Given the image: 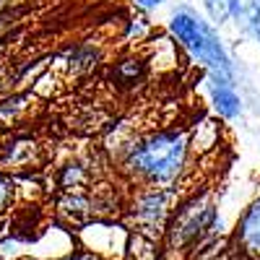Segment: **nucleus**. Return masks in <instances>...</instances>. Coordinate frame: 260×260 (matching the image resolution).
Returning a JSON list of instances; mask_svg holds the SVG:
<instances>
[{
    "label": "nucleus",
    "mask_w": 260,
    "mask_h": 260,
    "mask_svg": "<svg viewBox=\"0 0 260 260\" xmlns=\"http://www.w3.org/2000/svg\"><path fill=\"white\" fill-rule=\"evenodd\" d=\"M37 151H39V146L31 138L8 141L3 148H0V169H29L37 161L34 159Z\"/></svg>",
    "instance_id": "obj_7"
},
{
    "label": "nucleus",
    "mask_w": 260,
    "mask_h": 260,
    "mask_svg": "<svg viewBox=\"0 0 260 260\" xmlns=\"http://www.w3.org/2000/svg\"><path fill=\"white\" fill-rule=\"evenodd\" d=\"M138 6H143V8H156V6H161L164 0H136Z\"/></svg>",
    "instance_id": "obj_15"
},
{
    "label": "nucleus",
    "mask_w": 260,
    "mask_h": 260,
    "mask_svg": "<svg viewBox=\"0 0 260 260\" xmlns=\"http://www.w3.org/2000/svg\"><path fill=\"white\" fill-rule=\"evenodd\" d=\"M26 260H37V257H26Z\"/></svg>",
    "instance_id": "obj_16"
},
{
    "label": "nucleus",
    "mask_w": 260,
    "mask_h": 260,
    "mask_svg": "<svg viewBox=\"0 0 260 260\" xmlns=\"http://www.w3.org/2000/svg\"><path fill=\"white\" fill-rule=\"evenodd\" d=\"M57 260H102V257L81 247V250H68V252H65L62 257H57Z\"/></svg>",
    "instance_id": "obj_14"
},
{
    "label": "nucleus",
    "mask_w": 260,
    "mask_h": 260,
    "mask_svg": "<svg viewBox=\"0 0 260 260\" xmlns=\"http://www.w3.org/2000/svg\"><path fill=\"white\" fill-rule=\"evenodd\" d=\"M187 136L185 130H159L125 151L122 167L130 177L151 187H167L177 182L187 161Z\"/></svg>",
    "instance_id": "obj_1"
},
{
    "label": "nucleus",
    "mask_w": 260,
    "mask_h": 260,
    "mask_svg": "<svg viewBox=\"0 0 260 260\" xmlns=\"http://www.w3.org/2000/svg\"><path fill=\"white\" fill-rule=\"evenodd\" d=\"M13 198H16V182L0 172V216L13 206Z\"/></svg>",
    "instance_id": "obj_11"
},
{
    "label": "nucleus",
    "mask_w": 260,
    "mask_h": 260,
    "mask_svg": "<svg viewBox=\"0 0 260 260\" xmlns=\"http://www.w3.org/2000/svg\"><path fill=\"white\" fill-rule=\"evenodd\" d=\"M78 240L83 250L99 255L102 260H122L127 250V240H130V229L110 219H94L86 226H81Z\"/></svg>",
    "instance_id": "obj_5"
},
{
    "label": "nucleus",
    "mask_w": 260,
    "mask_h": 260,
    "mask_svg": "<svg viewBox=\"0 0 260 260\" xmlns=\"http://www.w3.org/2000/svg\"><path fill=\"white\" fill-rule=\"evenodd\" d=\"M164 234L169 250H187L219 234V208L211 201V192L203 190L201 195L195 192L182 201L180 208L172 213Z\"/></svg>",
    "instance_id": "obj_2"
},
{
    "label": "nucleus",
    "mask_w": 260,
    "mask_h": 260,
    "mask_svg": "<svg viewBox=\"0 0 260 260\" xmlns=\"http://www.w3.org/2000/svg\"><path fill=\"white\" fill-rule=\"evenodd\" d=\"M172 213V192L167 187H151L138 192V198L130 203V221L136 224L138 234L151 240H159L169 224Z\"/></svg>",
    "instance_id": "obj_4"
},
{
    "label": "nucleus",
    "mask_w": 260,
    "mask_h": 260,
    "mask_svg": "<svg viewBox=\"0 0 260 260\" xmlns=\"http://www.w3.org/2000/svg\"><path fill=\"white\" fill-rule=\"evenodd\" d=\"M86 180H89V172H86V167L83 164H78V161H71V164H65L62 169H60V175H57V185L62 187V190H78Z\"/></svg>",
    "instance_id": "obj_10"
},
{
    "label": "nucleus",
    "mask_w": 260,
    "mask_h": 260,
    "mask_svg": "<svg viewBox=\"0 0 260 260\" xmlns=\"http://www.w3.org/2000/svg\"><path fill=\"white\" fill-rule=\"evenodd\" d=\"M234 250L247 260H260V198H255L245 213L240 216V224L232 237Z\"/></svg>",
    "instance_id": "obj_6"
},
{
    "label": "nucleus",
    "mask_w": 260,
    "mask_h": 260,
    "mask_svg": "<svg viewBox=\"0 0 260 260\" xmlns=\"http://www.w3.org/2000/svg\"><path fill=\"white\" fill-rule=\"evenodd\" d=\"M211 102H213L216 115H221L226 120H232V117H237L242 112V102L232 91V86H213L211 89Z\"/></svg>",
    "instance_id": "obj_8"
},
{
    "label": "nucleus",
    "mask_w": 260,
    "mask_h": 260,
    "mask_svg": "<svg viewBox=\"0 0 260 260\" xmlns=\"http://www.w3.org/2000/svg\"><path fill=\"white\" fill-rule=\"evenodd\" d=\"M24 102H29V96H11V99H6L3 104H0V117H11L18 110H24L26 107Z\"/></svg>",
    "instance_id": "obj_13"
},
{
    "label": "nucleus",
    "mask_w": 260,
    "mask_h": 260,
    "mask_svg": "<svg viewBox=\"0 0 260 260\" xmlns=\"http://www.w3.org/2000/svg\"><path fill=\"white\" fill-rule=\"evenodd\" d=\"M169 31L175 34V39H180L201 62H206L213 71V76L224 73L229 78V71H232L229 57L221 47L219 37H216V31L206 24V21L187 16V13H175V18H172V24H169Z\"/></svg>",
    "instance_id": "obj_3"
},
{
    "label": "nucleus",
    "mask_w": 260,
    "mask_h": 260,
    "mask_svg": "<svg viewBox=\"0 0 260 260\" xmlns=\"http://www.w3.org/2000/svg\"><path fill=\"white\" fill-rule=\"evenodd\" d=\"M143 73H146V62H143V60H136V57L122 60V62H117L115 68H112V78H115L117 83H122V86L136 83Z\"/></svg>",
    "instance_id": "obj_9"
},
{
    "label": "nucleus",
    "mask_w": 260,
    "mask_h": 260,
    "mask_svg": "<svg viewBox=\"0 0 260 260\" xmlns=\"http://www.w3.org/2000/svg\"><path fill=\"white\" fill-rule=\"evenodd\" d=\"M203 6L211 16V21L221 24V21L229 18V8H232V0H203Z\"/></svg>",
    "instance_id": "obj_12"
}]
</instances>
